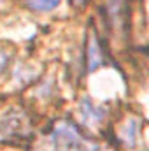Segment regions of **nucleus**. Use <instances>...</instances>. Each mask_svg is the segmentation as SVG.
I'll use <instances>...</instances> for the list:
<instances>
[{
	"label": "nucleus",
	"mask_w": 149,
	"mask_h": 151,
	"mask_svg": "<svg viewBox=\"0 0 149 151\" xmlns=\"http://www.w3.org/2000/svg\"><path fill=\"white\" fill-rule=\"evenodd\" d=\"M51 141L60 151H93L70 121H60L51 132Z\"/></svg>",
	"instance_id": "1"
},
{
	"label": "nucleus",
	"mask_w": 149,
	"mask_h": 151,
	"mask_svg": "<svg viewBox=\"0 0 149 151\" xmlns=\"http://www.w3.org/2000/svg\"><path fill=\"white\" fill-rule=\"evenodd\" d=\"M0 134L7 135V137H18V135L21 137V135L28 134V119L21 113L9 114L4 119V123L0 125Z\"/></svg>",
	"instance_id": "2"
},
{
	"label": "nucleus",
	"mask_w": 149,
	"mask_h": 151,
	"mask_svg": "<svg viewBox=\"0 0 149 151\" xmlns=\"http://www.w3.org/2000/svg\"><path fill=\"white\" fill-rule=\"evenodd\" d=\"M79 111L82 116V121L88 125V127H98L104 119H105V114L107 111L97 104H93L90 99H84L79 106Z\"/></svg>",
	"instance_id": "3"
},
{
	"label": "nucleus",
	"mask_w": 149,
	"mask_h": 151,
	"mask_svg": "<svg viewBox=\"0 0 149 151\" xmlns=\"http://www.w3.org/2000/svg\"><path fill=\"white\" fill-rule=\"evenodd\" d=\"M86 62H88V70L93 72L104 63V51L102 44L97 37L95 32H90L88 35V47H86Z\"/></svg>",
	"instance_id": "4"
},
{
	"label": "nucleus",
	"mask_w": 149,
	"mask_h": 151,
	"mask_svg": "<svg viewBox=\"0 0 149 151\" xmlns=\"http://www.w3.org/2000/svg\"><path fill=\"white\" fill-rule=\"evenodd\" d=\"M107 18L112 27H116L117 30H123V25L126 21L125 0H107Z\"/></svg>",
	"instance_id": "5"
},
{
	"label": "nucleus",
	"mask_w": 149,
	"mask_h": 151,
	"mask_svg": "<svg viewBox=\"0 0 149 151\" xmlns=\"http://www.w3.org/2000/svg\"><path fill=\"white\" fill-rule=\"evenodd\" d=\"M121 139L128 148H133L137 144L139 139V119L132 118L125 123V127L121 128Z\"/></svg>",
	"instance_id": "6"
},
{
	"label": "nucleus",
	"mask_w": 149,
	"mask_h": 151,
	"mask_svg": "<svg viewBox=\"0 0 149 151\" xmlns=\"http://www.w3.org/2000/svg\"><path fill=\"white\" fill-rule=\"evenodd\" d=\"M62 0H25L27 7H30L32 11H37V12H47V11H53L58 7Z\"/></svg>",
	"instance_id": "7"
},
{
	"label": "nucleus",
	"mask_w": 149,
	"mask_h": 151,
	"mask_svg": "<svg viewBox=\"0 0 149 151\" xmlns=\"http://www.w3.org/2000/svg\"><path fill=\"white\" fill-rule=\"evenodd\" d=\"M84 2H86V0H74V4H79V5H81V4H84Z\"/></svg>",
	"instance_id": "8"
}]
</instances>
